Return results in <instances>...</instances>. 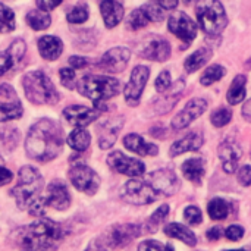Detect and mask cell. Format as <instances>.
Returning <instances> with one entry per match:
<instances>
[{"label": "cell", "instance_id": "3957f363", "mask_svg": "<svg viewBox=\"0 0 251 251\" xmlns=\"http://www.w3.org/2000/svg\"><path fill=\"white\" fill-rule=\"evenodd\" d=\"M22 87L26 99L34 104H54L60 99L53 82L43 71L28 72L22 78Z\"/></svg>", "mask_w": 251, "mask_h": 251}, {"label": "cell", "instance_id": "4fadbf2b", "mask_svg": "<svg viewBox=\"0 0 251 251\" xmlns=\"http://www.w3.org/2000/svg\"><path fill=\"white\" fill-rule=\"evenodd\" d=\"M169 31L181 40L191 41L197 35V25L185 12H174L169 16Z\"/></svg>", "mask_w": 251, "mask_h": 251}, {"label": "cell", "instance_id": "d6986e66", "mask_svg": "<svg viewBox=\"0 0 251 251\" xmlns=\"http://www.w3.org/2000/svg\"><path fill=\"white\" fill-rule=\"evenodd\" d=\"M219 157L224 163V171L234 174L238 168L240 159L243 157V149L234 141H225L219 147Z\"/></svg>", "mask_w": 251, "mask_h": 251}, {"label": "cell", "instance_id": "9f6ffc18", "mask_svg": "<svg viewBox=\"0 0 251 251\" xmlns=\"http://www.w3.org/2000/svg\"><path fill=\"white\" fill-rule=\"evenodd\" d=\"M229 251H246V250H229Z\"/></svg>", "mask_w": 251, "mask_h": 251}, {"label": "cell", "instance_id": "8992f818", "mask_svg": "<svg viewBox=\"0 0 251 251\" xmlns=\"http://www.w3.org/2000/svg\"><path fill=\"white\" fill-rule=\"evenodd\" d=\"M196 12L201 29L209 35H219L228 24V18L221 1L201 0L197 3Z\"/></svg>", "mask_w": 251, "mask_h": 251}, {"label": "cell", "instance_id": "74e56055", "mask_svg": "<svg viewBox=\"0 0 251 251\" xmlns=\"http://www.w3.org/2000/svg\"><path fill=\"white\" fill-rule=\"evenodd\" d=\"M141 9L150 22H160L165 18V10L159 6V3H146Z\"/></svg>", "mask_w": 251, "mask_h": 251}, {"label": "cell", "instance_id": "8d00e7d4", "mask_svg": "<svg viewBox=\"0 0 251 251\" xmlns=\"http://www.w3.org/2000/svg\"><path fill=\"white\" fill-rule=\"evenodd\" d=\"M149 22H150V21H149V18L146 16V13L143 12L141 7L132 10V12L129 13V16H128V21H126L128 28H129V29H134V31H135V29H140V28H144Z\"/></svg>", "mask_w": 251, "mask_h": 251}, {"label": "cell", "instance_id": "277c9868", "mask_svg": "<svg viewBox=\"0 0 251 251\" xmlns=\"http://www.w3.org/2000/svg\"><path fill=\"white\" fill-rule=\"evenodd\" d=\"M78 91L84 97L94 101L96 106L101 104L104 100H109L119 94L121 82L116 78L104 75H87L82 76L78 82Z\"/></svg>", "mask_w": 251, "mask_h": 251}, {"label": "cell", "instance_id": "5bb4252c", "mask_svg": "<svg viewBox=\"0 0 251 251\" xmlns=\"http://www.w3.org/2000/svg\"><path fill=\"white\" fill-rule=\"evenodd\" d=\"M207 110V101L204 99H193L190 100L185 107L172 119V128L175 131L187 128L193 121L201 116Z\"/></svg>", "mask_w": 251, "mask_h": 251}, {"label": "cell", "instance_id": "44dd1931", "mask_svg": "<svg viewBox=\"0 0 251 251\" xmlns=\"http://www.w3.org/2000/svg\"><path fill=\"white\" fill-rule=\"evenodd\" d=\"M122 125H124L122 118H113V119H109L100 125V128H99V146H100V149L106 150L115 144Z\"/></svg>", "mask_w": 251, "mask_h": 251}, {"label": "cell", "instance_id": "f907efd6", "mask_svg": "<svg viewBox=\"0 0 251 251\" xmlns=\"http://www.w3.org/2000/svg\"><path fill=\"white\" fill-rule=\"evenodd\" d=\"M221 234H222V229H221L219 226H215V228H212V229L207 232V238H209L210 241H216V240L221 238Z\"/></svg>", "mask_w": 251, "mask_h": 251}, {"label": "cell", "instance_id": "9c48e42d", "mask_svg": "<svg viewBox=\"0 0 251 251\" xmlns=\"http://www.w3.org/2000/svg\"><path fill=\"white\" fill-rule=\"evenodd\" d=\"M137 51L141 57L165 62L171 56V44L163 37L150 34L141 40V43L137 47Z\"/></svg>", "mask_w": 251, "mask_h": 251}, {"label": "cell", "instance_id": "f5cc1de1", "mask_svg": "<svg viewBox=\"0 0 251 251\" xmlns=\"http://www.w3.org/2000/svg\"><path fill=\"white\" fill-rule=\"evenodd\" d=\"M159 6L162 9H174L178 6V1H159Z\"/></svg>", "mask_w": 251, "mask_h": 251}, {"label": "cell", "instance_id": "60d3db41", "mask_svg": "<svg viewBox=\"0 0 251 251\" xmlns=\"http://www.w3.org/2000/svg\"><path fill=\"white\" fill-rule=\"evenodd\" d=\"M184 219L190 224V225H199L201 224L203 221V216H201V212L199 207H194V206H188L184 212Z\"/></svg>", "mask_w": 251, "mask_h": 251}, {"label": "cell", "instance_id": "f546056e", "mask_svg": "<svg viewBox=\"0 0 251 251\" xmlns=\"http://www.w3.org/2000/svg\"><path fill=\"white\" fill-rule=\"evenodd\" d=\"M90 141H91V137H90L88 131H85L82 128L74 129L68 137L69 147L76 151H85L90 146Z\"/></svg>", "mask_w": 251, "mask_h": 251}, {"label": "cell", "instance_id": "ab89813d", "mask_svg": "<svg viewBox=\"0 0 251 251\" xmlns=\"http://www.w3.org/2000/svg\"><path fill=\"white\" fill-rule=\"evenodd\" d=\"M231 118H232V112L229 109H226V107H222V109L212 113V124L216 128H222L226 124H229Z\"/></svg>", "mask_w": 251, "mask_h": 251}, {"label": "cell", "instance_id": "4dcf8cb0", "mask_svg": "<svg viewBox=\"0 0 251 251\" xmlns=\"http://www.w3.org/2000/svg\"><path fill=\"white\" fill-rule=\"evenodd\" d=\"M24 113V109L18 101H7L1 103L0 101V122H7L13 119H19Z\"/></svg>", "mask_w": 251, "mask_h": 251}, {"label": "cell", "instance_id": "bcb514c9", "mask_svg": "<svg viewBox=\"0 0 251 251\" xmlns=\"http://www.w3.org/2000/svg\"><path fill=\"white\" fill-rule=\"evenodd\" d=\"M238 181L244 185V187H251V166L246 165L240 169L238 172Z\"/></svg>", "mask_w": 251, "mask_h": 251}, {"label": "cell", "instance_id": "ac0fdd59", "mask_svg": "<svg viewBox=\"0 0 251 251\" xmlns=\"http://www.w3.org/2000/svg\"><path fill=\"white\" fill-rule=\"evenodd\" d=\"M101 110L97 107H85V106H79V104H74L69 106L63 110V116L65 119L74 125V126H87L90 125L93 121H96L100 116Z\"/></svg>", "mask_w": 251, "mask_h": 251}, {"label": "cell", "instance_id": "d590c367", "mask_svg": "<svg viewBox=\"0 0 251 251\" xmlns=\"http://www.w3.org/2000/svg\"><path fill=\"white\" fill-rule=\"evenodd\" d=\"M168 215H169V206H168V204L160 206V207L151 215V218L149 219V222L146 224V229H147L149 232L157 231L159 225L165 221V218H166Z\"/></svg>", "mask_w": 251, "mask_h": 251}, {"label": "cell", "instance_id": "6da1fadb", "mask_svg": "<svg viewBox=\"0 0 251 251\" xmlns=\"http://www.w3.org/2000/svg\"><path fill=\"white\" fill-rule=\"evenodd\" d=\"M62 128L51 119H41L32 125L25 140V150L28 156L38 162H49L54 159L62 151Z\"/></svg>", "mask_w": 251, "mask_h": 251}, {"label": "cell", "instance_id": "7c38bea8", "mask_svg": "<svg viewBox=\"0 0 251 251\" xmlns=\"http://www.w3.org/2000/svg\"><path fill=\"white\" fill-rule=\"evenodd\" d=\"M107 165L122 174V175H128V176H141L146 172V166L143 162L128 157L121 151H113L107 156Z\"/></svg>", "mask_w": 251, "mask_h": 251}, {"label": "cell", "instance_id": "f1b7e54d", "mask_svg": "<svg viewBox=\"0 0 251 251\" xmlns=\"http://www.w3.org/2000/svg\"><path fill=\"white\" fill-rule=\"evenodd\" d=\"M246 82H247V78L244 75H237L234 78V81L228 90V94H226L229 104L235 106L246 99Z\"/></svg>", "mask_w": 251, "mask_h": 251}, {"label": "cell", "instance_id": "cb8c5ba5", "mask_svg": "<svg viewBox=\"0 0 251 251\" xmlns=\"http://www.w3.org/2000/svg\"><path fill=\"white\" fill-rule=\"evenodd\" d=\"M100 10H101L103 19H104V24L107 28L116 26L124 18V6L119 1H113V0L101 1Z\"/></svg>", "mask_w": 251, "mask_h": 251}, {"label": "cell", "instance_id": "e575fe53", "mask_svg": "<svg viewBox=\"0 0 251 251\" xmlns=\"http://www.w3.org/2000/svg\"><path fill=\"white\" fill-rule=\"evenodd\" d=\"M225 68L224 66H221V65H212V66H209L206 71H204V74L201 75V84L203 85H210V84H213V82H216V81H219L224 75H225Z\"/></svg>", "mask_w": 251, "mask_h": 251}, {"label": "cell", "instance_id": "c3c4849f", "mask_svg": "<svg viewBox=\"0 0 251 251\" xmlns=\"http://www.w3.org/2000/svg\"><path fill=\"white\" fill-rule=\"evenodd\" d=\"M60 1H44V0H38L37 1V7L38 10H43V12H49V10H53Z\"/></svg>", "mask_w": 251, "mask_h": 251}, {"label": "cell", "instance_id": "e0dca14e", "mask_svg": "<svg viewBox=\"0 0 251 251\" xmlns=\"http://www.w3.org/2000/svg\"><path fill=\"white\" fill-rule=\"evenodd\" d=\"M131 57V51L126 47H113L110 49L107 53H104V56L101 57L99 66L109 74H118L122 72Z\"/></svg>", "mask_w": 251, "mask_h": 251}, {"label": "cell", "instance_id": "5b68a950", "mask_svg": "<svg viewBox=\"0 0 251 251\" xmlns=\"http://www.w3.org/2000/svg\"><path fill=\"white\" fill-rule=\"evenodd\" d=\"M43 178L32 166H24L19 171V184L10 191L19 209H29L41 196Z\"/></svg>", "mask_w": 251, "mask_h": 251}, {"label": "cell", "instance_id": "1f68e13d", "mask_svg": "<svg viewBox=\"0 0 251 251\" xmlns=\"http://www.w3.org/2000/svg\"><path fill=\"white\" fill-rule=\"evenodd\" d=\"M26 22L32 29L41 31V29H46V28L50 26L51 18H50L49 13H46L43 10H31L26 15Z\"/></svg>", "mask_w": 251, "mask_h": 251}, {"label": "cell", "instance_id": "7dc6e473", "mask_svg": "<svg viewBox=\"0 0 251 251\" xmlns=\"http://www.w3.org/2000/svg\"><path fill=\"white\" fill-rule=\"evenodd\" d=\"M13 179V175L9 169H6L4 166H0V187L9 184Z\"/></svg>", "mask_w": 251, "mask_h": 251}, {"label": "cell", "instance_id": "9a60e30c", "mask_svg": "<svg viewBox=\"0 0 251 251\" xmlns=\"http://www.w3.org/2000/svg\"><path fill=\"white\" fill-rule=\"evenodd\" d=\"M137 237H140V228L137 225L132 224L115 225L104 235V244L113 249H119V247H125Z\"/></svg>", "mask_w": 251, "mask_h": 251}, {"label": "cell", "instance_id": "ee69618b", "mask_svg": "<svg viewBox=\"0 0 251 251\" xmlns=\"http://www.w3.org/2000/svg\"><path fill=\"white\" fill-rule=\"evenodd\" d=\"M154 87H156V90L159 93H165L171 87V74H169V71H162L160 72V75L156 79Z\"/></svg>", "mask_w": 251, "mask_h": 251}, {"label": "cell", "instance_id": "4316f807", "mask_svg": "<svg viewBox=\"0 0 251 251\" xmlns=\"http://www.w3.org/2000/svg\"><path fill=\"white\" fill-rule=\"evenodd\" d=\"M181 171H182V175L188 181L196 182V184H200L201 178L204 176V160L200 159V157L190 159V160L184 162Z\"/></svg>", "mask_w": 251, "mask_h": 251}, {"label": "cell", "instance_id": "db71d44e", "mask_svg": "<svg viewBox=\"0 0 251 251\" xmlns=\"http://www.w3.org/2000/svg\"><path fill=\"white\" fill-rule=\"evenodd\" d=\"M85 251H107L106 250V247L104 246H101V244H99V243H93L88 249Z\"/></svg>", "mask_w": 251, "mask_h": 251}, {"label": "cell", "instance_id": "f35d334b", "mask_svg": "<svg viewBox=\"0 0 251 251\" xmlns=\"http://www.w3.org/2000/svg\"><path fill=\"white\" fill-rule=\"evenodd\" d=\"M66 19L71 22V24H82L88 19V9L85 4H78L75 6L68 15H66Z\"/></svg>", "mask_w": 251, "mask_h": 251}, {"label": "cell", "instance_id": "816d5d0a", "mask_svg": "<svg viewBox=\"0 0 251 251\" xmlns=\"http://www.w3.org/2000/svg\"><path fill=\"white\" fill-rule=\"evenodd\" d=\"M243 116L251 122V100H249L246 104H244V107H243Z\"/></svg>", "mask_w": 251, "mask_h": 251}, {"label": "cell", "instance_id": "83f0119b", "mask_svg": "<svg viewBox=\"0 0 251 251\" xmlns=\"http://www.w3.org/2000/svg\"><path fill=\"white\" fill-rule=\"evenodd\" d=\"M212 50L209 47H200L199 50H196L184 63V68L187 72H196L199 69H201L210 59H212Z\"/></svg>", "mask_w": 251, "mask_h": 251}, {"label": "cell", "instance_id": "d6a6232c", "mask_svg": "<svg viewBox=\"0 0 251 251\" xmlns=\"http://www.w3.org/2000/svg\"><path fill=\"white\" fill-rule=\"evenodd\" d=\"M207 212H209V216L213 219V221H224L228 218L229 215V206L225 200L222 199H215L209 203L207 206Z\"/></svg>", "mask_w": 251, "mask_h": 251}, {"label": "cell", "instance_id": "ffe728a7", "mask_svg": "<svg viewBox=\"0 0 251 251\" xmlns=\"http://www.w3.org/2000/svg\"><path fill=\"white\" fill-rule=\"evenodd\" d=\"M25 50V43L22 40H15L7 50L0 51V76L10 71L24 57Z\"/></svg>", "mask_w": 251, "mask_h": 251}, {"label": "cell", "instance_id": "836d02e7", "mask_svg": "<svg viewBox=\"0 0 251 251\" xmlns=\"http://www.w3.org/2000/svg\"><path fill=\"white\" fill-rule=\"evenodd\" d=\"M15 29V15L10 7L0 3V32H10Z\"/></svg>", "mask_w": 251, "mask_h": 251}, {"label": "cell", "instance_id": "8fae6325", "mask_svg": "<svg viewBox=\"0 0 251 251\" xmlns=\"http://www.w3.org/2000/svg\"><path fill=\"white\" fill-rule=\"evenodd\" d=\"M149 76H150V69L147 66L138 65L134 68L129 82L126 84L125 91H124L125 100L129 106H137L140 103V99H141V94L147 84Z\"/></svg>", "mask_w": 251, "mask_h": 251}, {"label": "cell", "instance_id": "2e32d148", "mask_svg": "<svg viewBox=\"0 0 251 251\" xmlns=\"http://www.w3.org/2000/svg\"><path fill=\"white\" fill-rule=\"evenodd\" d=\"M43 200L46 206H50L56 210H66L71 204V194L66 184L60 179H56L46 188Z\"/></svg>", "mask_w": 251, "mask_h": 251}, {"label": "cell", "instance_id": "ba28073f", "mask_svg": "<svg viewBox=\"0 0 251 251\" xmlns=\"http://www.w3.org/2000/svg\"><path fill=\"white\" fill-rule=\"evenodd\" d=\"M69 179L78 191L85 193L88 196L96 194L100 187L99 175L91 168L81 163L72 166V169L69 171Z\"/></svg>", "mask_w": 251, "mask_h": 251}, {"label": "cell", "instance_id": "7bdbcfd3", "mask_svg": "<svg viewBox=\"0 0 251 251\" xmlns=\"http://www.w3.org/2000/svg\"><path fill=\"white\" fill-rule=\"evenodd\" d=\"M59 76H60V82L63 84V87L72 90L75 87V72L69 68H63L59 71Z\"/></svg>", "mask_w": 251, "mask_h": 251}, {"label": "cell", "instance_id": "b9f144b4", "mask_svg": "<svg viewBox=\"0 0 251 251\" xmlns=\"http://www.w3.org/2000/svg\"><path fill=\"white\" fill-rule=\"evenodd\" d=\"M138 251H175L172 246H163L160 244L159 241H154V240H149V241H144L140 244Z\"/></svg>", "mask_w": 251, "mask_h": 251}, {"label": "cell", "instance_id": "484cf974", "mask_svg": "<svg viewBox=\"0 0 251 251\" xmlns=\"http://www.w3.org/2000/svg\"><path fill=\"white\" fill-rule=\"evenodd\" d=\"M165 234H166L168 237H171V238H176V240L182 241V243L187 244L188 247H196V244H197V238H196L194 232L190 231L187 226L179 225V224H176V222L166 225Z\"/></svg>", "mask_w": 251, "mask_h": 251}, {"label": "cell", "instance_id": "603a6c76", "mask_svg": "<svg viewBox=\"0 0 251 251\" xmlns=\"http://www.w3.org/2000/svg\"><path fill=\"white\" fill-rule=\"evenodd\" d=\"M124 146L140 154V156H156L159 153V147L151 144V143H146L143 137H140L138 134H129L124 138Z\"/></svg>", "mask_w": 251, "mask_h": 251}, {"label": "cell", "instance_id": "7a4b0ae2", "mask_svg": "<svg viewBox=\"0 0 251 251\" xmlns=\"http://www.w3.org/2000/svg\"><path fill=\"white\" fill-rule=\"evenodd\" d=\"M65 238L63 228L50 221L41 219L24 229L21 235V251H57Z\"/></svg>", "mask_w": 251, "mask_h": 251}, {"label": "cell", "instance_id": "30bf717a", "mask_svg": "<svg viewBox=\"0 0 251 251\" xmlns=\"http://www.w3.org/2000/svg\"><path fill=\"white\" fill-rule=\"evenodd\" d=\"M147 184L157 193V196L159 194L172 196L181 188V182L178 176L169 169H160L151 172L147 178Z\"/></svg>", "mask_w": 251, "mask_h": 251}, {"label": "cell", "instance_id": "11a10c76", "mask_svg": "<svg viewBox=\"0 0 251 251\" xmlns=\"http://www.w3.org/2000/svg\"><path fill=\"white\" fill-rule=\"evenodd\" d=\"M3 165H4V160H3V159L0 157V166H3Z\"/></svg>", "mask_w": 251, "mask_h": 251}, {"label": "cell", "instance_id": "681fc988", "mask_svg": "<svg viewBox=\"0 0 251 251\" xmlns=\"http://www.w3.org/2000/svg\"><path fill=\"white\" fill-rule=\"evenodd\" d=\"M69 65H71L72 68H75V69H81V68L87 66V59L79 57V56H72V57L69 59Z\"/></svg>", "mask_w": 251, "mask_h": 251}, {"label": "cell", "instance_id": "f6af8a7d", "mask_svg": "<svg viewBox=\"0 0 251 251\" xmlns=\"http://www.w3.org/2000/svg\"><path fill=\"white\" fill-rule=\"evenodd\" d=\"M225 235H226V238L231 240V241H240V240L244 237V229H243L241 226H238V225H232V226H229V228L226 229Z\"/></svg>", "mask_w": 251, "mask_h": 251}, {"label": "cell", "instance_id": "d4e9b609", "mask_svg": "<svg viewBox=\"0 0 251 251\" xmlns=\"http://www.w3.org/2000/svg\"><path fill=\"white\" fill-rule=\"evenodd\" d=\"M38 51L44 59L54 60L63 51L62 40L54 35H44L38 40Z\"/></svg>", "mask_w": 251, "mask_h": 251}, {"label": "cell", "instance_id": "52a82bcc", "mask_svg": "<svg viewBox=\"0 0 251 251\" xmlns=\"http://www.w3.org/2000/svg\"><path fill=\"white\" fill-rule=\"evenodd\" d=\"M121 197H122V200H125L129 204L144 206V204L153 203L156 200V197H157V193L147 182L132 179V181H128L122 187Z\"/></svg>", "mask_w": 251, "mask_h": 251}, {"label": "cell", "instance_id": "7402d4cb", "mask_svg": "<svg viewBox=\"0 0 251 251\" xmlns=\"http://www.w3.org/2000/svg\"><path fill=\"white\" fill-rule=\"evenodd\" d=\"M204 140H203V135L200 132H191L188 135H185L184 138L175 141L171 147V156L172 157H176L182 153H187V151H194V150H199L201 146H203Z\"/></svg>", "mask_w": 251, "mask_h": 251}]
</instances>
